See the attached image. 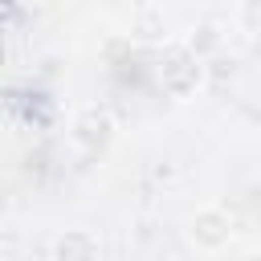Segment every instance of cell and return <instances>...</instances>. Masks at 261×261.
<instances>
[{
	"label": "cell",
	"mask_w": 261,
	"mask_h": 261,
	"mask_svg": "<svg viewBox=\"0 0 261 261\" xmlns=\"http://www.w3.org/2000/svg\"><path fill=\"white\" fill-rule=\"evenodd\" d=\"M208 82V65L196 57V53H188L184 45L179 49H171V53H163V61H159V86H163V94L167 98H192L200 86Z\"/></svg>",
	"instance_id": "obj_2"
},
{
	"label": "cell",
	"mask_w": 261,
	"mask_h": 261,
	"mask_svg": "<svg viewBox=\"0 0 261 261\" xmlns=\"http://www.w3.org/2000/svg\"><path fill=\"white\" fill-rule=\"evenodd\" d=\"M232 216H228V208H220V204H204V208H196L192 216H188V224H184V237H188V245L196 249V253H224L228 245H232Z\"/></svg>",
	"instance_id": "obj_1"
},
{
	"label": "cell",
	"mask_w": 261,
	"mask_h": 261,
	"mask_svg": "<svg viewBox=\"0 0 261 261\" xmlns=\"http://www.w3.org/2000/svg\"><path fill=\"white\" fill-rule=\"evenodd\" d=\"M232 20L245 37H261V0H237Z\"/></svg>",
	"instance_id": "obj_7"
},
{
	"label": "cell",
	"mask_w": 261,
	"mask_h": 261,
	"mask_svg": "<svg viewBox=\"0 0 261 261\" xmlns=\"http://www.w3.org/2000/svg\"><path fill=\"white\" fill-rule=\"evenodd\" d=\"M114 135H118V122H114V114H110L106 106H98V102L82 106V110L73 114V122H69V143H73L77 151H86V155H102V151L114 143Z\"/></svg>",
	"instance_id": "obj_3"
},
{
	"label": "cell",
	"mask_w": 261,
	"mask_h": 261,
	"mask_svg": "<svg viewBox=\"0 0 261 261\" xmlns=\"http://www.w3.org/2000/svg\"><path fill=\"white\" fill-rule=\"evenodd\" d=\"M130 37L135 41H163L167 37V20H163V12L159 8H151V4H143L135 16H130Z\"/></svg>",
	"instance_id": "obj_6"
},
{
	"label": "cell",
	"mask_w": 261,
	"mask_h": 261,
	"mask_svg": "<svg viewBox=\"0 0 261 261\" xmlns=\"http://www.w3.org/2000/svg\"><path fill=\"white\" fill-rule=\"evenodd\" d=\"M53 261H102V241L94 228H61L49 249Z\"/></svg>",
	"instance_id": "obj_4"
},
{
	"label": "cell",
	"mask_w": 261,
	"mask_h": 261,
	"mask_svg": "<svg viewBox=\"0 0 261 261\" xmlns=\"http://www.w3.org/2000/svg\"><path fill=\"white\" fill-rule=\"evenodd\" d=\"M184 49L196 53L200 61H212V57L224 53V29H220L216 20H200V24H192V29L184 33Z\"/></svg>",
	"instance_id": "obj_5"
},
{
	"label": "cell",
	"mask_w": 261,
	"mask_h": 261,
	"mask_svg": "<svg viewBox=\"0 0 261 261\" xmlns=\"http://www.w3.org/2000/svg\"><path fill=\"white\" fill-rule=\"evenodd\" d=\"M237 261H261V245H253V249H245Z\"/></svg>",
	"instance_id": "obj_9"
},
{
	"label": "cell",
	"mask_w": 261,
	"mask_h": 261,
	"mask_svg": "<svg viewBox=\"0 0 261 261\" xmlns=\"http://www.w3.org/2000/svg\"><path fill=\"white\" fill-rule=\"evenodd\" d=\"M257 188H261V184H257Z\"/></svg>",
	"instance_id": "obj_10"
},
{
	"label": "cell",
	"mask_w": 261,
	"mask_h": 261,
	"mask_svg": "<svg viewBox=\"0 0 261 261\" xmlns=\"http://www.w3.org/2000/svg\"><path fill=\"white\" fill-rule=\"evenodd\" d=\"M232 77H237V61H232V57H212L208 82H232Z\"/></svg>",
	"instance_id": "obj_8"
}]
</instances>
